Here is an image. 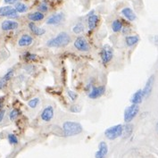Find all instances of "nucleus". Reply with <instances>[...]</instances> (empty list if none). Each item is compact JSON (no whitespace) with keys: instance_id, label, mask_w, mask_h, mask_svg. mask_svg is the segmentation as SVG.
Segmentation results:
<instances>
[{"instance_id":"17","label":"nucleus","mask_w":158,"mask_h":158,"mask_svg":"<svg viewBox=\"0 0 158 158\" xmlns=\"http://www.w3.org/2000/svg\"><path fill=\"white\" fill-rule=\"evenodd\" d=\"M122 14H123L129 21H131V22H132V21H134V20L136 19V15L134 14L133 11L131 8H129V7H126V8L123 9Z\"/></svg>"},{"instance_id":"28","label":"nucleus","mask_w":158,"mask_h":158,"mask_svg":"<svg viewBox=\"0 0 158 158\" xmlns=\"http://www.w3.org/2000/svg\"><path fill=\"white\" fill-rule=\"evenodd\" d=\"M13 75H14V70L11 69V70H9L8 72L6 73V75L4 76L3 80H4L5 81H9V80L13 77Z\"/></svg>"},{"instance_id":"15","label":"nucleus","mask_w":158,"mask_h":158,"mask_svg":"<svg viewBox=\"0 0 158 158\" xmlns=\"http://www.w3.org/2000/svg\"><path fill=\"white\" fill-rule=\"evenodd\" d=\"M29 28H30L31 31L33 34H35V35H37V36H42V35H44V34L46 33V31L44 29L38 27L33 23H29Z\"/></svg>"},{"instance_id":"22","label":"nucleus","mask_w":158,"mask_h":158,"mask_svg":"<svg viewBox=\"0 0 158 158\" xmlns=\"http://www.w3.org/2000/svg\"><path fill=\"white\" fill-rule=\"evenodd\" d=\"M15 10L17 11V13H25L28 10V7L23 3H17L15 5Z\"/></svg>"},{"instance_id":"21","label":"nucleus","mask_w":158,"mask_h":158,"mask_svg":"<svg viewBox=\"0 0 158 158\" xmlns=\"http://www.w3.org/2000/svg\"><path fill=\"white\" fill-rule=\"evenodd\" d=\"M112 29H113V31H114V32H119V31H121L122 29H123V23H122V22L119 21V20L114 21L113 23H112Z\"/></svg>"},{"instance_id":"30","label":"nucleus","mask_w":158,"mask_h":158,"mask_svg":"<svg viewBox=\"0 0 158 158\" xmlns=\"http://www.w3.org/2000/svg\"><path fill=\"white\" fill-rule=\"evenodd\" d=\"M67 94H68L69 98L73 100V101H75V100L77 99V98H78V95H77V93L72 91V90H68V91H67Z\"/></svg>"},{"instance_id":"8","label":"nucleus","mask_w":158,"mask_h":158,"mask_svg":"<svg viewBox=\"0 0 158 158\" xmlns=\"http://www.w3.org/2000/svg\"><path fill=\"white\" fill-rule=\"evenodd\" d=\"M106 92V87L105 86H98V87H94L92 88L90 92L89 93V98L91 99L98 98L101 96H103Z\"/></svg>"},{"instance_id":"20","label":"nucleus","mask_w":158,"mask_h":158,"mask_svg":"<svg viewBox=\"0 0 158 158\" xmlns=\"http://www.w3.org/2000/svg\"><path fill=\"white\" fill-rule=\"evenodd\" d=\"M139 38L137 35L136 36H128L125 39V41H126V44L128 47H132L134 45H136L139 42Z\"/></svg>"},{"instance_id":"31","label":"nucleus","mask_w":158,"mask_h":158,"mask_svg":"<svg viewBox=\"0 0 158 158\" xmlns=\"http://www.w3.org/2000/svg\"><path fill=\"white\" fill-rule=\"evenodd\" d=\"M71 111L73 112V113H79V112L81 111V106H78V105L72 106H71Z\"/></svg>"},{"instance_id":"35","label":"nucleus","mask_w":158,"mask_h":158,"mask_svg":"<svg viewBox=\"0 0 158 158\" xmlns=\"http://www.w3.org/2000/svg\"><path fill=\"white\" fill-rule=\"evenodd\" d=\"M5 84H6V81H5L4 80H2V81H0V89L4 88V86H5Z\"/></svg>"},{"instance_id":"3","label":"nucleus","mask_w":158,"mask_h":158,"mask_svg":"<svg viewBox=\"0 0 158 158\" xmlns=\"http://www.w3.org/2000/svg\"><path fill=\"white\" fill-rule=\"evenodd\" d=\"M123 133V126L122 124H118L106 129L105 131V136L110 140H114L116 139L117 138L121 137Z\"/></svg>"},{"instance_id":"18","label":"nucleus","mask_w":158,"mask_h":158,"mask_svg":"<svg viewBox=\"0 0 158 158\" xmlns=\"http://www.w3.org/2000/svg\"><path fill=\"white\" fill-rule=\"evenodd\" d=\"M98 17L96 15H91L89 17V20H88V25H89V30H94L96 28V26L98 24Z\"/></svg>"},{"instance_id":"33","label":"nucleus","mask_w":158,"mask_h":158,"mask_svg":"<svg viewBox=\"0 0 158 158\" xmlns=\"http://www.w3.org/2000/svg\"><path fill=\"white\" fill-rule=\"evenodd\" d=\"M4 117H5V111H4V110H1V111H0V123L3 121Z\"/></svg>"},{"instance_id":"23","label":"nucleus","mask_w":158,"mask_h":158,"mask_svg":"<svg viewBox=\"0 0 158 158\" xmlns=\"http://www.w3.org/2000/svg\"><path fill=\"white\" fill-rule=\"evenodd\" d=\"M84 31V26L82 23H78V24H76L73 27V31L76 34H80L81 33V32H83Z\"/></svg>"},{"instance_id":"14","label":"nucleus","mask_w":158,"mask_h":158,"mask_svg":"<svg viewBox=\"0 0 158 158\" xmlns=\"http://www.w3.org/2000/svg\"><path fill=\"white\" fill-rule=\"evenodd\" d=\"M32 42H33V39L30 35L25 34L20 38V40L18 41V45L20 47H29L32 44Z\"/></svg>"},{"instance_id":"11","label":"nucleus","mask_w":158,"mask_h":158,"mask_svg":"<svg viewBox=\"0 0 158 158\" xmlns=\"http://www.w3.org/2000/svg\"><path fill=\"white\" fill-rule=\"evenodd\" d=\"M64 19V15L62 13H58L56 15H53L47 20V24L48 25H57L60 23H62Z\"/></svg>"},{"instance_id":"38","label":"nucleus","mask_w":158,"mask_h":158,"mask_svg":"<svg viewBox=\"0 0 158 158\" xmlns=\"http://www.w3.org/2000/svg\"><path fill=\"white\" fill-rule=\"evenodd\" d=\"M156 131H158V123H156Z\"/></svg>"},{"instance_id":"34","label":"nucleus","mask_w":158,"mask_h":158,"mask_svg":"<svg viewBox=\"0 0 158 158\" xmlns=\"http://www.w3.org/2000/svg\"><path fill=\"white\" fill-rule=\"evenodd\" d=\"M4 1H5V3H6V4L12 5V4H15V3H16L18 0H4Z\"/></svg>"},{"instance_id":"9","label":"nucleus","mask_w":158,"mask_h":158,"mask_svg":"<svg viewBox=\"0 0 158 158\" xmlns=\"http://www.w3.org/2000/svg\"><path fill=\"white\" fill-rule=\"evenodd\" d=\"M108 153V147L105 141H101L98 144V150L95 154L96 158H105Z\"/></svg>"},{"instance_id":"26","label":"nucleus","mask_w":158,"mask_h":158,"mask_svg":"<svg viewBox=\"0 0 158 158\" xmlns=\"http://www.w3.org/2000/svg\"><path fill=\"white\" fill-rule=\"evenodd\" d=\"M8 141L12 145H16L18 143V139L15 134H9L8 135Z\"/></svg>"},{"instance_id":"6","label":"nucleus","mask_w":158,"mask_h":158,"mask_svg":"<svg viewBox=\"0 0 158 158\" xmlns=\"http://www.w3.org/2000/svg\"><path fill=\"white\" fill-rule=\"evenodd\" d=\"M74 47L79 51H81V52H87L90 48L89 44L83 37H79L76 39V40L74 41Z\"/></svg>"},{"instance_id":"1","label":"nucleus","mask_w":158,"mask_h":158,"mask_svg":"<svg viewBox=\"0 0 158 158\" xmlns=\"http://www.w3.org/2000/svg\"><path fill=\"white\" fill-rule=\"evenodd\" d=\"M69 43H71L70 35L66 32H60L55 38L48 40L47 46L48 48H62L67 46Z\"/></svg>"},{"instance_id":"5","label":"nucleus","mask_w":158,"mask_h":158,"mask_svg":"<svg viewBox=\"0 0 158 158\" xmlns=\"http://www.w3.org/2000/svg\"><path fill=\"white\" fill-rule=\"evenodd\" d=\"M114 56V50L112 48V47H110L108 45H105L102 48L101 51V59L103 64H106L112 60Z\"/></svg>"},{"instance_id":"24","label":"nucleus","mask_w":158,"mask_h":158,"mask_svg":"<svg viewBox=\"0 0 158 158\" xmlns=\"http://www.w3.org/2000/svg\"><path fill=\"white\" fill-rule=\"evenodd\" d=\"M39 104H40V98H32L28 102V105L31 108H36Z\"/></svg>"},{"instance_id":"12","label":"nucleus","mask_w":158,"mask_h":158,"mask_svg":"<svg viewBox=\"0 0 158 158\" xmlns=\"http://www.w3.org/2000/svg\"><path fill=\"white\" fill-rule=\"evenodd\" d=\"M154 81H155V76H154V75H151V76L149 77V79L148 80V81H147L146 85H145V88H144V89L142 90L144 98H148L150 94H151L152 89H153Z\"/></svg>"},{"instance_id":"10","label":"nucleus","mask_w":158,"mask_h":158,"mask_svg":"<svg viewBox=\"0 0 158 158\" xmlns=\"http://www.w3.org/2000/svg\"><path fill=\"white\" fill-rule=\"evenodd\" d=\"M40 116H41L42 121H44V122H50L53 119V117H54V108H53V106H48L45 107L44 110L42 111Z\"/></svg>"},{"instance_id":"2","label":"nucleus","mask_w":158,"mask_h":158,"mask_svg":"<svg viewBox=\"0 0 158 158\" xmlns=\"http://www.w3.org/2000/svg\"><path fill=\"white\" fill-rule=\"evenodd\" d=\"M63 131H64V135L65 137H73L75 135L81 133L83 129L81 124L76 122H65L63 124Z\"/></svg>"},{"instance_id":"27","label":"nucleus","mask_w":158,"mask_h":158,"mask_svg":"<svg viewBox=\"0 0 158 158\" xmlns=\"http://www.w3.org/2000/svg\"><path fill=\"white\" fill-rule=\"evenodd\" d=\"M124 128L125 129H123V131H124L125 135H126V137H129V136L131 134V132H132V128H133V126L131 124H128L126 125Z\"/></svg>"},{"instance_id":"16","label":"nucleus","mask_w":158,"mask_h":158,"mask_svg":"<svg viewBox=\"0 0 158 158\" xmlns=\"http://www.w3.org/2000/svg\"><path fill=\"white\" fill-rule=\"evenodd\" d=\"M143 98H144V96H143L142 89H139V90H137V91L134 93L131 101V103L134 104V105H139V104H140L142 102Z\"/></svg>"},{"instance_id":"32","label":"nucleus","mask_w":158,"mask_h":158,"mask_svg":"<svg viewBox=\"0 0 158 158\" xmlns=\"http://www.w3.org/2000/svg\"><path fill=\"white\" fill-rule=\"evenodd\" d=\"M39 10L40 11H41V12H47L48 11V6L46 5V4H41L40 6H39Z\"/></svg>"},{"instance_id":"29","label":"nucleus","mask_w":158,"mask_h":158,"mask_svg":"<svg viewBox=\"0 0 158 158\" xmlns=\"http://www.w3.org/2000/svg\"><path fill=\"white\" fill-rule=\"evenodd\" d=\"M37 56L34 55V54H31V53H26L25 54V59L28 60V61H35L37 60Z\"/></svg>"},{"instance_id":"37","label":"nucleus","mask_w":158,"mask_h":158,"mask_svg":"<svg viewBox=\"0 0 158 158\" xmlns=\"http://www.w3.org/2000/svg\"><path fill=\"white\" fill-rule=\"evenodd\" d=\"M2 107V100H0V109Z\"/></svg>"},{"instance_id":"7","label":"nucleus","mask_w":158,"mask_h":158,"mask_svg":"<svg viewBox=\"0 0 158 158\" xmlns=\"http://www.w3.org/2000/svg\"><path fill=\"white\" fill-rule=\"evenodd\" d=\"M0 16L16 18L18 15H17V11L15 10V8H14L10 6H3L0 8Z\"/></svg>"},{"instance_id":"25","label":"nucleus","mask_w":158,"mask_h":158,"mask_svg":"<svg viewBox=\"0 0 158 158\" xmlns=\"http://www.w3.org/2000/svg\"><path fill=\"white\" fill-rule=\"evenodd\" d=\"M19 114H20V112H19L17 109L12 110V111L10 112V114H9V118H10V120H11V121H15L17 118V116L19 115Z\"/></svg>"},{"instance_id":"19","label":"nucleus","mask_w":158,"mask_h":158,"mask_svg":"<svg viewBox=\"0 0 158 158\" xmlns=\"http://www.w3.org/2000/svg\"><path fill=\"white\" fill-rule=\"evenodd\" d=\"M28 18L32 22H39V21H42L44 19V15L41 12H35L32 14H30L28 15Z\"/></svg>"},{"instance_id":"4","label":"nucleus","mask_w":158,"mask_h":158,"mask_svg":"<svg viewBox=\"0 0 158 158\" xmlns=\"http://www.w3.org/2000/svg\"><path fill=\"white\" fill-rule=\"evenodd\" d=\"M139 112V105H134L132 104L131 106H128L127 108L125 109L124 111V122L126 123H130L135 117L137 116V114Z\"/></svg>"},{"instance_id":"36","label":"nucleus","mask_w":158,"mask_h":158,"mask_svg":"<svg viewBox=\"0 0 158 158\" xmlns=\"http://www.w3.org/2000/svg\"><path fill=\"white\" fill-rule=\"evenodd\" d=\"M154 42H155V44H156V46H158V35L154 38Z\"/></svg>"},{"instance_id":"13","label":"nucleus","mask_w":158,"mask_h":158,"mask_svg":"<svg viewBox=\"0 0 158 158\" xmlns=\"http://www.w3.org/2000/svg\"><path fill=\"white\" fill-rule=\"evenodd\" d=\"M18 26H19V24L16 22L11 21V20H6V21L3 22V23L1 25V28L3 31H14V30H16Z\"/></svg>"}]
</instances>
